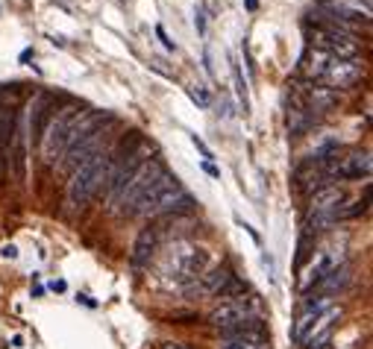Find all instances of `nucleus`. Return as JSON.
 <instances>
[{
  "instance_id": "nucleus-6",
  "label": "nucleus",
  "mask_w": 373,
  "mask_h": 349,
  "mask_svg": "<svg viewBox=\"0 0 373 349\" xmlns=\"http://www.w3.org/2000/svg\"><path fill=\"white\" fill-rule=\"evenodd\" d=\"M362 77H365V68L359 59H329V65L320 74V79L327 82V88H332V91L353 88Z\"/></svg>"
},
{
  "instance_id": "nucleus-18",
  "label": "nucleus",
  "mask_w": 373,
  "mask_h": 349,
  "mask_svg": "<svg viewBox=\"0 0 373 349\" xmlns=\"http://www.w3.org/2000/svg\"><path fill=\"white\" fill-rule=\"evenodd\" d=\"M191 144L200 150V153H203V159H212V150H209V147H206V144H203V141H200L197 136H191Z\"/></svg>"
},
{
  "instance_id": "nucleus-7",
  "label": "nucleus",
  "mask_w": 373,
  "mask_h": 349,
  "mask_svg": "<svg viewBox=\"0 0 373 349\" xmlns=\"http://www.w3.org/2000/svg\"><path fill=\"white\" fill-rule=\"evenodd\" d=\"M329 173L335 179H367L370 176V153L367 150H353L347 156L329 159Z\"/></svg>"
},
{
  "instance_id": "nucleus-20",
  "label": "nucleus",
  "mask_w": 373,
  "mask_h": 349,
  "mask_svg": "<svg viewBox=\"0 0 373 349\" xmlns=\"http://www.w3.org/2000/svg\"><path fill=\"white\" fill-rule=\"evenodd\" d=\"M156 36H159V39H162V44H165V47H168V50H174V41H171V39H168V32H165V27H162V24H159V27H156Z\"/></svg>"
},
{
  "instance_id": "nucleus-21",
  "label": "nucleus",
  "mask_w": 373,
  "mask_h": 349,
  "mask_svg": "<svg viewBox=\"0 0 373 349\" xmlns=\"http://www.w3.org/2000/svg\"><path fill=\"white\" fill-rule=\"evenodd\" d=\"M159 349H188V346H185V343H176V341H165Z\"/></svg>"
},
{
  "instance_id": "nucleus-9",
  "label": "nucleus",
  "mask_w": 373,
  "mask_h": 349,
  "mask_svg": "<svg viewBox=\"0 0 373 349\" xmlns=\"http://www.w3.org/2000/svg\"><path fill=\"white\" fill-rule=\"evenodd\" d=\"M18 112L21 109H18V100H15V88H0V159L9 156Z\"/></svg>"
},
{
  "instance_id": "nucleus-15",
  "label": "nucleus",
  "mask_w": 373,
  "mask_h": 349,
  "mask_svg": "<svg viewBox=\"0 0 373 349\" xmlns=\"http://www.w3.org/2000/svg\"><path fill=\"white\" fill-rule=\"evenodd\" d=\"M221 349H268V343H250V341H241V338H223Z\"/></svg>"
},
{
  "instance_id": "nucleus-5",
  "label": "nucleus",
  "mask_w": 373,
  "mask_h": 349,
  "mask_svg": "<svg viewBox=\"0 0 373 349\" xmlns=\"http://www.w3.org/2000/svg\"><path fill=\"white\" fill-rule=\"evenodd\" d=\"M262 320L259 317V305L253 294L247 296H223L221 303L209 311V323L221 331H230V329H238V326H247V323H256Z\"/></svg>"
},
{
  "instance_id": "nucleus-3",
  "label": "nucleus",
  "mask_w": 373,
  "mask_h": 349,
  "mask_svg": "<svg viewBox=\"0 0 373 349\" xmlns=\"http://www.w3.org/2000/svg\"><path fill=\"white\" fill-rule=\"evenodd\" d=\"M83 106L79 103H68V106H62L53 118H51V124H47V129H44V136H41V159L47 162V164H56L62 156H65V150H68V144H71V138H74V126H77V121L83 118Z\"/></svg>"
},
{
  "instance_id": "nucleus-8",
  "label": "nucleus",
  "mask_w": 373,
  "mask_h": 349,
  "mask_svg": "<svg viewBox=\"0 0 373 349\" xmlns=\"http://www.w3.org/2000/svg\"><path fill=\"white\" fill-rule=\"evenodd\" d=\"M235 276H233V270L230 268H206L200 276H197V282L194 285H188L185 288V294H191V296H223V291L230 288V282H233Z\"/></svg>"
},
{
  "instance_id": "nucleus-4",
  "label": "nucleus",
  "mask_w": 373,
  "mask_h": 349,
  "mask_svg": "<svg viewBox=\"0 0 373 349\" xmlns=\"http://www.w3.org/2000/svg\"><path fill=\"white\" fill-rule=\"evenodd\" d=\"M162 173H165V164H162L159 159H144L136 168V173L126 179V185L115 197H112L109 209L115 211V214H136L138 199L144 197V191H148Z\"/></svg>"
},
{
  "instance_id": "nucleus-11",
  "label": "nucleus",
  "mask_w": 373,
  "mask_h": 349,
  "mask_svg": "<svg viewBox=\"0 0 373 349\" xmlns=\"http://www.w3.org/2000/svg\"><path fill=\"white\" fill-rule=\"evenodd\" d=\"M329 308H332V296H327V294H318V299H315V296L306 299V305H303L300 317H297V323H294V341H303L306 331L315 326V320L320 317V314H327Z\"/></svg>"
},
{
  "instance_id": "nucleus-2",
  "label": "nucleus",
  "mask_w": 373,
  "mask_h": 349,
  "mask_svg": "<svg viewBox=\"0 0 373 349\" xmlns=\"http://www.w3.org/2000/svg\"><path fill=\"white\" fill-rule=\"evenodd\" d=\"M109 171V147H100L97 153H91L79 168L71 173L68 179V191H65V203H68L71 211L83 209L89 199L97 194V188L103 185Z\"/></svg>"
},
{
  "instance_id": "nucleus-19",
  "label": "nucleus",
  "mask_w": 373,
  "mask_h": 349,
  "mask_svg": "<svg viewBox=\"0 0 373 349\" xmlns=\"http://www.w3.org/2000/svg\"><path fill=\"white\" fill-rule=\"evenodd\" d=\"M0 256H4V258H18V246H15V244L0 246Z\"/></svg>"
},
{
  "instance_id": "nucleus-13",
  "label": "nucleus",
  "mask_w": 373,
  "mask_h": 349,
  "mask_svg": "<svg viewBox=\"0 0 373 349\" xmlns=\"http://www.w3.org/2000/svg\"><path fill=\"white\" fill-rule=\"evenodd\" d=\"M156 246H159V229H141L138 232V238L133 244V256H129V261H133V268L141 270V268H148L150 258L156 256Z\"/></svg>"
},
{
  "instance_id": "nucleus-17",
  "label": "nucleus",
  "mask_w": 373,
  "mask_h": 349,
  "mask_svg": "<svg viewBox=\"0 0 373 349\" xmlns=\"http://www.w3.org/2000/svg\"><path fill=\"white\" fill-rule=\"evenodd\" d=\"M188 94H191V100L197 103L200 109H209V103H212V97H209V91H203L200 86H191L188 88Z\"/></svg>"
},
{
  "instance_id": "nucleus-1",
  "label": "nucleus",
  "mask_w": 373,
  "mask_h": 349,
  "mask_svg": "<svg viewBox=\"0 0 373 349\" xmlns=\"http://www.w3.org/2000/svg\"><path fill=\"white\" fill-rule=\"evenodd\" d=\"M206 268H209V253L203 246H194L188 241H174L168 246V253L159 261V273L171 282H176L180 288L194 285Z\"/></svg>"
},
{
  "instance_id": "nucleus-16",
  "label": "nucleus",
  "mask_w": 373,
  "mask_h": 349,
  "mask_svg": "<svg viewBox=\"0 0 373 349\" xmlns=\"http://www.w3.org/2000/svg\"><path fill=\"white\" fill-rule=\"evenodd\" d=\"M233 77H235V91H238L241 103H244V112H247V86H244V77H241L238 62H233Z\"/></svg>"
},
{
  "instance_id": "nucleus-14",
  "label": "nucleus",
  "mask_w": 373,
  "mask_h": 349,
  "mask_svg": "<svg viewBox=\"0 0 373 349\" xmlns=\"http://www.w3.org/2000/svg\"><path fill=\"white\" fill-rule=\"evenodd\" d=\"M335 103H338V97L327 86H315L309 91V112H329Z\"/></svg>"
},
{
  "instance_id": "nucleus-10",
  "label": "nucleus",
  "mask_w": 373,
  "mask_h": 349,
  "mask_svg": "<svg viewBox=\"0 0 373 349\" xmlns=\"http://www.w3.org/2000/svg\"><path fill=\"white\" fill-rule=\"evenodd\" d=\"M56 114V94L51 91H41L36 100H32V109H30V132L32 138L41 141L47 124H51V118Z\"/></svg>"
},
{
  "instance_id": "nucleus-12",
  "label": "nucleus",
  "mask_w": 373,
  "mask_h": 349,
  "mask_svg": "<svg viewBox=\"0 0 373 349\" xmlns=\"http://www.w3.org/2000/svg\"><path fill=\"white\" fill-rule=\"evenodd\" d=\"M12 173H15V182L18 185H24L27 182V129H24V118H21V112H18V121H15V136H12Z\"/></svg>"
}]
</instances>
